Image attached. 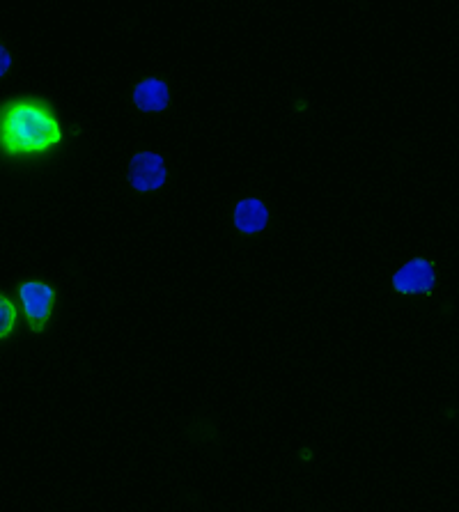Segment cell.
<instances>
[{
    "mask_svg": "<svg viewBox=\"0 0 459 512\" xmlns=\"http://www.w3.org/2000/svg\"><path fill=\"white\" fill-rule=\"evenodd\" d=\"M10 67H12V53L7 51L5 44H0V79L10 72Z\"/></svg>",
    "mask_w": 459,
    "mask_h": 512,
    "instance_id": "ba28073f",
    "label": "cell"
},
{
    "mask_svg": "<svg viewBox=\"0 0 459 512\" xmlns=\"http://www.w3.org/2000/svg\"><path fill=\"white\" fill-rule=\"evenodd\" d=\"M62 127L42 99H14L0 108V150L7 157H35L60 145Z\"/></svg>",
    "mask_w": 459,
    "mask_h": 512,
    "instance_id": "6da1fadb",
    "label": "cell"
},
{
    "mask_svg": "<svg viewBox=\"0 0 459 512\" xmlns=\"http://www.w3.org/2000/svg\"><path fill=\"white\" fill-rule=\"evenodd\" d=\"M269 226V209L258 198H244L235 207V228L244 235H258Z\"/></svg>",
    "mask_w": 459,
    "mask_h": 512,
    "instance_id": "5b68a950",
    "label": "cell"
},
{
    "mask_svg": "<svg viewBox=\"0 0 459 512\" xmlns=\"http://www.w3.org/2000/svg\"><path fill=\"white\" fill-rule=\"evenodd\" d=\"M168 170L163 157L154 152H138L129 164V184L140 193H150L166 184Z\"/></svg>",
    "mask_w": 459,
    "mask_h": 512,
    "instance_id": "277c9868",
    "label": "cell"
},
{
    "mask_svg": "<svg viewBox=\"0 0 459 512\" xmlns=\"http://www.w3.org/2000/svg\"><path fill=\"white\" fill-rule=\"evenodd\" d=\"M17 324V306L12 304L5 294H0V340L10 336Z\"/></svg>",
    "mask_w": 459,
    "mask_h": 512,
    "instance_id": "52a82bcc",
    "label": "cell"
},
{
    "mask_svg": "<svg viewBox=\"0 0 459 512\" xmlns=\"http://www.w3.org/2000/svg\"><path fill=\"white\" fill-rule=\"evenodd\" d=\"M19 299L30 329L35 333L44 331L56 306V290L42 281H26L19 285Z\"/></svg>",
    "mask_w": 459,
    "mask_h": 512,
    "instance_id": "7a4b0ae2",
    "label": "cell"
},
{
    "mask_svg": "<svg viewBox=\"0 0 459 512\" xmlns=\"http://www.w3.org/2000/svg\"><path fill=\"white\" fill-rule=\"evenodd\" d=\"M134 104L143 113H161L170 104L168 85L159 79H145L134 88Z\"/></svg>",
    "mask_w": 459,
    "mask_h": 512,
    "instance_id": "8992f818",
    "label": "cell"
},
{
    "mask_svg": "<svg viewBox=\"0 0 459 512\" xmlns=\"http://www.w3.org/2000/svg\"><path fill=\"white\" fill-rule=\"evenodd\" d=\"M391 283L395 292L400 294H425V297H430L434 287H437V271H434L430 260L414 258L395 271Z\"/></svg>",
    "mask_w": 459,
    "mask_h": 512,
    "instance_id": "3957f363",
    "label": "cell"
}]
</instances>
